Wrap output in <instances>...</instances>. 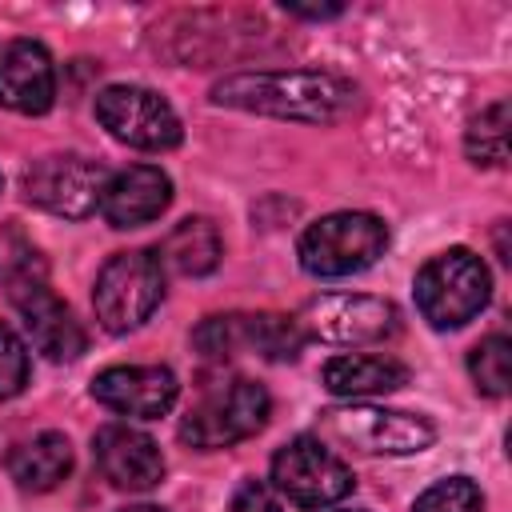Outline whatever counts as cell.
Returning <instances> with one entry per match:
<instances>
[{"mask_svg": "<svg viewBox=\"0 0 512 512\" xmlns=\"http://www.w3.org/2000/svg\"><path fill=\"white\" fill-rule=\"evenodd\" d=\"M212 100L224 108L276 116V120H304L328 124L356 104V88L344 76L288 68V72H232L212 84Z\"/></svg>", "mask_w": 512, "mask_h": 512, "instance_id": "6da1fadb", "label": "cell"}, {"mask_svg": "<svg viewBox=\"0 0 512 512\" xmlns=\"http://www.w3.org/2000/svg\"><path fill=\"white\" fill-rule=\"evenodd\" d=\"M268 412H272L268 388L248 376H232V380L208 384L200 392V400L180 420V440L192 448H204V452L228 448V444L256 436L268 424Z\"/></svg>", "mask_w": 512, "mask_h": 512, "instance_id": "7a4b0ae2", "label": "cell"}, {"mask_svg": "<svg viewBox=\"0 0 512 512\" xmlns=\"http://www.w3.org/2000/svg\"><path fill=\"white\" fill-rule=\"evenodd\" d=\"M492 296L488 264L468 248H448L416 272V308L432 328H464Z\"/></svg>", "mask_w": 512, "mask_h": 512, "instance_id": "3957f363", "label": "cell"}, {"mask_svg": "<svg viewBox=\"0 0 512 512\" xmlns=\"http://www.w3.org/2000/svg\"><path fill=\"white\" fill-rule=\"evenodd\" d=\"M388 248V228L372 212H332L304 228L300 236V264L320 280L352 276L372 268Z\"/></svg>", "mask_w": 512, "mask_h": 512, "instance_id": "277c9868", "label": "cell"}, {"mask_svg": "<svg viewBox=\"0 0 512 512\" xmlns=\"http://www.w3.org/2000/svg\"><path fill=\"white\" fill-rule=\"evenodd\" d=\"M160 296H164L160 256L148 248H132V252L108 256L92 288V308H96V320L120 336V332L140 328L156 312Z\"/></svg>", "mask_w": 512, "mask_h": 512, "instance_id": "5b68a950", "label": "cell"}, {"mask_svg": "<svg viewBox=\"0 0 512 512\" xmlns=\"http://www.w3.org/2000/svg\"><path fill=\"white\" fill-rule=\"evenodd\" d=\"M320 432L368 456H412L436 440L432 420L416 412H400V408H376V404L324 408Z\"/></svg>", "mask_w": 512, "mask_h": 512, "instance_id": "8992f818", "label": "cell"}, {"mask_svg": "<svg viewBox=\"0 0 512 512\" xmlns=\"http://www.w3.org/2000/svg\"><path fill=\"white\" fill-rule=\"evenodd\" d=\"M8 300L16 304V312L24 316V328L32 336V344L48 356V360H76L84 352V328L72 316V308L48 288L44 268L36 260H20L8 272Z\"/></svg>", "mask_w": 512, "mask_h": 512, "instance_id": "52a82bcc", "label": "cell"}, {"mask_svg": "<svg viewBox=\"0 0 512 512\" xmlns=\"http://www.w3.org/2000/svg\"><path fill=\"white\" fill-rule=\"evenodd\" d=\"M272 488L296 508H328L352 492V468L316 436H296L272 456Z\"/></svg>", "mask_w": 512, "mask_h": 512, "instance_id": "ba28073f", "label": "cell"}, {"mask_svg": "<svg viewBox=\"0 0 512 512\" xmlns=\"http://www.w3.org/2000/svg\"><path fill=\"white\" fill-rule=\"evenodd\" d=\"M96 120L112 140L140 152H168L180 144V116L144 84H112L96 96Z\"/></svg>", "mask_w": 512, "mask_h": 512, "instance_id": "9c48e42d", "label": "cell"}, {"mask_svg": "<svg viewBox=\"0 0 512 512\" xmlns=\"http://www.w3.org/2000/svg\"><path fill=\"white\" fill-rule=\"evenodd\" d=\"M104 188H108V168L76 152L44 156L24 172V196L36 208L64 216V220L92 216L104 200Z\"/></svg>", "mask_w": 512, "mask_h": 512, "instance_id": "30bf717a", "label": "cell"}, {"mask_svg": "<svg viewBox=\"0 0 512 512\" xmlns=\"http://www.w3.org/2000/svg\"><path fill=\"white\" fill-rule=\"evenodd\" d=\"M304 336H316L324 344H376L388 340L400 328V312L384 296L364 292H328L308 300V308L296 316Z\"/></svg>", "mask_w": 512, "mask_h": 512, "instance_id": "8fae6325", "label": "cell"}, {"mask_svg": "<svg viewBox=\"0 0 512 512\" xmlns=\"http://www.w3.org/2000/svg\"><path fill=\"white\" fill-rule=\"evenodd\" d=\"M180 380L172 368L160 364H116L96 372L92 380V396L120 412V416H136V420H156L176 404Z\"/></svg>", "mask_w": 512, "mask_h": 512, "instance_id": "7c38bea8", "label": "cell"}, {"mask_svg": "<svg viewBox=\"0 0 512 512\" xmlns=\"http://www.w3.org/2000/svg\"><path fill=\"white\" fill-rule=\"evenodd\" d=\"M92 456H96L104 480L120 492H148L164 480L160 444L132 424H104L92 436Z\"/></svg>", "mask_w": 512, "mask_h": 512, "instance_id": "4fadbf2b", "label": "cell"}, {"mask_svg": "<svg viewBox=\"0 0 512 512\" xmlns=\"http://www.w3.org/2000/svg\"><path fill=\"white\" fill-rule=\"evenodd\" d=\"M56 100V68L44 44L36 40H12L0 52V108H12L20 116H40Z\"/></svg>", "mask_w": 512, "mask_h": 512, "instance_id": "5bb4252c", "label": "cell"}, {"mask_svg": "<svg viewBox=\"0 0 512 512\" xmlns=\"http://www.w3.org/2000/svg\"><path fill=\"white\" fill-rule=\"evenodd\" d=\"M172 204V180L156 164H132L116 176H108L100 212L112 228H140L152 224Z\"/></svg>", "mask_w": 512, "mask_h": 512, "instance_id": "9a60e30c", "label": "cell"}, {"mask_svg": "<svg viewBox=\"0 0 512 512\" xmlns=\"http://www.w3.org/2000/svg\"><path fill=\"white\" fill-rule=\"evenodd\" d=\"M324 388L332 396H380L408 384V368L376 352H344L324 364Z\"/></svg>", "mask_w": 512, "mask_h": 512, "instance_id": "2e32d148", "label": "cell"}, {"mask_svg": "<svg viewBox=\"0 0 512 512\" xmlns=\"http://www.w3.org/2000/svg\"><path fill=\"white\" fill-rule=\"evenodd\" d=\"M72 472V444L64 432H40L8 456V476L24 492H52Z\"/></svg>", "mask_w": 512, "mask_h": 512, "instance_id": "e0dca14e", "label": "cell"}, {"mask_svg": "<svg viewBox=\"0 0 512 512\" xmlns=\"http://www.w3.org/2000/svg\"><path fill=\"white\" fill-rule=\"evenodd\" d=\"M156 256L160 264H172L180 276H208L224 256V244L208 216H188L164 236Z\"/></svg>", "mask_w": 512, "mask_h": 512, "instance_id": "ac0fdd59", "label": "cell"}, {"mask_svg": "<svg viewBox=\"0 0 512 512\" xmlns=\"http://www.w3.org/2000/svg\"><path fill=\"white\" fill-rule=\"evenodd\" d=\"M304 340L308 336L296 316H276V312L244 316V348L260 352L264 360H296Z\"/></svg>", "mask_w": 512, "mask_h": 512, "instance_id": "d6986e66", "label": "cell"}, {"mask_svg": "<svg viewBox=\"0 0 512 512\" xmlns=\"http://www.w3.org/2000/svg\"><path fill=\"white\" fill-rule=\"evenodd\" d=\"M464 148L472 156V164H504L508 160V104L496 100L488 108H480V116H472L468 132H464Z\"/></svg>", "mask_w": 512, "mask_h": 512, "instance_id": "ffe728a7", "label": "cell"}, {"mask_svg": "<svg viewBox=\"0 0 512 512\" xmlns=\"http://www.w3.org/2000/svg\"><path fill=\"white\" fill-rule=\"evenodd\" d=\"M508 368H512V344L508 336H484L472 352H468V372L476 380V388L484 396H508Z\"/></svg>", "mask_w": 512, "mask_h": 512, "instance_id": "44dd1931", "label": "cell"}, {"mask_svg": "<svg viewBox=\"0 0 512 512\" xmlns=\"http://www.w3.org/2000/svg\"><path fill=\"white\" fill-rule=\"evenodd\" d=\"M412 512H484V492L468 476H448L424 488L412 504Z\"/></svg>", "mask_w": 512, "mask_h": 512, "instance_id": "7402d4cb", "label": "cell"}, {"mask_svg": "<svg viewBox=\"0 0 512 512\" xmlns=\"http://www.w3.org/2000/svg\"><path fill=\"white\" fill-rule=\"evenodd\" d=\"M192 344L208 356V360H224L232 352L244 348V316H208L196 332Z\"/></svg>", "mask_w": 512, "mask_h": 512, "instance_id": "603a6c76", "label": "cell"}, {"mask_svg": "<svg viewBox=\"0 0 512 512\" xmlns=\"http://www.w3.org/2000/svg\"><path fill=\"white\" fill-rule=\"evenodd\" d=\"M28 384V348L24 340L0 324V400L20 396Z\"/></svg>", "mask_w": 512, "mask_h": 512, "instance_id": "cb8c5ba5", "label": "cell"}, {"mask_svg": "<svg viewBox=\"0 0 512 512\" xmlns=\"http://www.w3.org/2000/svg\"><path fill=\"white\" fill-rule=\"evenodd\" d=\"M228 512H284L276 492L264 484V480H244L236 492H232V504Z\"/></svg>", "mask_w": 512, "mask_h": 512, "instance_id": "d4e9b609", "label": "cell"}, {"mask_svg": "<svg viewBox=\"0 0 512 512\" xmlns=\"http://www.w3.org/2000/svg\"><path fill=\"white\" fill-rule=\"evenodd\" d=\"M284 12L308 16V20H324V16H340L344 4H300V0H284Z\"/></svg>", "mask_w": 512, "mask_h": 512, "instance_id": "484cf974", "label": "cell"}, {"mask_svg": "<svg viewBox=\"0 0 512 512\" xmlns=\"http://www.w3.org/2000/svg\"><path fill=\"white\" fill-rule=\"evenodd\" d=\"M124 512H164V508H156V504H136V508H124Z\"/></svg>", "mask_w": 512, "mask_h": 512, "instance_id": "4316f807", "label": "cell"}, {"mask_svg": "<svg viewBox=\"0 0 512 512\" xmlns=\"http://www.w3.org/2000/svg\"><path fill=\"white\" fill-rule=\"evenodd\" d=\"M0 184H4V180H0Z\"/></svg>", "mask_w": 512, "mask_h": 512, "instance_id": "83f0119b", "label": "cell"}]
</instances>
